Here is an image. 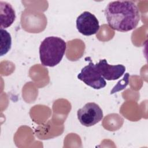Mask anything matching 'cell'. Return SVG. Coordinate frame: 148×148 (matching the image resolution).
<instances>
[{
    "label": "cell",
    "mask_w": 148,
    "mask_h": 148,
    "mask_svg": "<svg viewBox=\"0 0 148 148\" xmlns=\"http://www.w3.org/2000/svg\"><path fill=\"white\" fill-rule=\"evenodd\" d=\"M79 122L85 127H91L103 119V112L99 106L94 102H88L77 112Z\"/></svg>",
    "instance_id": "obj_3"
},
{
    "label": "cell",
    "mask_w": 148,
    "mask_h": 148,
    "mask_svg": "<svg viewBox=\"0 0 148 148\" xmlns=\"http://www.w3.org/2000/svg\"><path fill=\"white\" fill-rule=\"evenodd\" d=\"M95 66L100 75L107 80H115L119 79L125 71V67L123 65H109L106 59L100 60Z\"/></svg>",
    "instance_id": "obj_6"
},
{
    "label": "cell",
    "mask_w": 148,
    "mask_h": 148,
    "mask_svg": "<svg viewBox=\"0 0 148 148\" xmlns=\"http://www.w3.org/2000/svg\"><path fill=\"white\" fill-rule=\"evenodd\" d=\"M66 49V42L57 36L46 38L39 46V57L42 65L53 67L62 60Z\"/></svg>",
    "instance_id": "obj_2"
},
{
    "label": "cell",
    "mask_w": 148,
    "mask_h": 148,
    "mask_svg": "<svg viewBox=\"0 0 148 148\" xmlns=\"http://www.w3.org/2000/svg\"><path fill=\"white\" fill-rule=\"evenodd\" d=\"M1 35V56L6 54L10 49L12 38L10 34L5 29H0Z\"/></svg>",
    "instance_id": "obj_8"
},
{
    "label": "cell",
    "mask_w": 148,
    "mask_h": 148,
    "mask_svg": "<svg viewBox=\"0 0 148 148\" xmlns=\"http://www.w3.org/2000/svg\"><path fill=\"white\" fill-rule=\"evenodd\" d=\"M77 77L86 85L94 89L99 90L105 87L106 85L105 80L99 73L95 64L91 61L87 65L82 69Z\"/></svg>",
    "instance_id": "obj_4"
},
{
    "label": "cell",
    "mask_w": 148,
    "mask_h": 148,
    "mask_svg": "<svg viewBox=\"0 0 148 148\" xmlns=\"http://www.w3.org/2000/svg\"><path fill=\"white\" fill-rule=\"evenodd\" d=\"M105 15L109 26L120 32L135 29L140 21V12L137 5L131 1H116L106 6Z\"/></svg>",
    "instance_id": "obj_1"
},
{
    "label": "cell",
    "mask_w": 148,
    "mask_h": 148,
    "mask_svg": "<svg viewBox=\"0 0 148 148\" xmlns=\"http://www.w3.org/2000/svg\"><path fill=\"white\" fill-rule=\"evenodd\" d=\"M76 28L79 32L85 36L95 34L99 29V21L95 15L85 11L76 18Z\"/></svg>",
    "instance_id": "obj_5"
},
{
    "label": "cell",
    "mask_w": 148,
    "mask_h": 148,
    "mask_svg": "<svg viewBox=\"0 0 148 148\" xmlns=\"http://www.w3.org/2000/svg\"><path fill=\"white\" fill-rule=\"evenodd\" d=\"M16 19L15 11L12 6L6 2L0 1L1 28L9 27Z\"/></svg>",
    "instance_id": "obj_7"
}]
</instances>
